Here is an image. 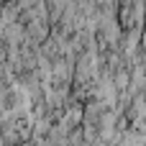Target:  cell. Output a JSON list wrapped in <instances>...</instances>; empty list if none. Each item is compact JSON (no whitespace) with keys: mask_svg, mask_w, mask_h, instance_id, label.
Instances as JSON below:
<instances>
[]
</instances>
